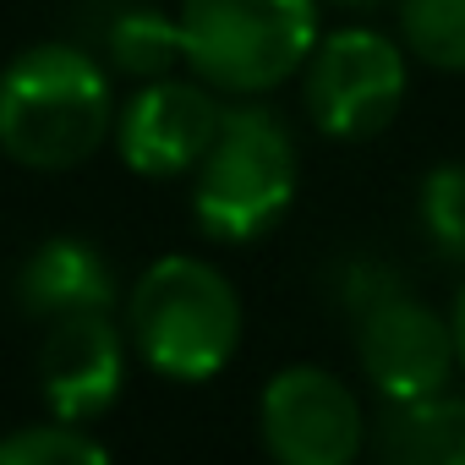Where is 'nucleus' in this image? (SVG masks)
I'll return each mask as SVG.
<instances>
[{"mask_svg":"<svg viewBox=\"0 0 465 465\" xmlns=\"http://www.w3.org/2000/svg\"><path fill=\"white\" fill-rule=\"evenodd\" d=\"M302 99L323 137H378L405 104V50L378 28H334L302 66Z\"/></svg>","mask_w":465,"mask_h":465,"instance_id":"6","label":"nucleus"},{"mask_svg":"<svg viewBox=\"0 0 465 465\" xmlns=\"http://www.w3.org/2000/svg\"><path fill=\"white\" fill-rule=\"evenodd\" d=\"M449 323H454V356H460V372H465V285H460V296L449 307Z\"/></svg>","mask_w":465,"mask_h":465,"instance_id":"16","label":"nucleus"},{"mask_svg":"<svg viewBox=\"0 0 465 465\" xmlns=\"http://www.w3.org/2000/svg\"><path fill=\"white\" fill-rule=\"evenodd\" d=\"M334 6H356V12H367V6H389V0H334Z\"/></svg>","mask_w":465,"mask_h":465,"instance_id":"17","label":"nucleus"},{"mask_svg":"<svg viewBox=\"0 0 465 465\" xmlns=\"http://www.w3.org/2000/svg\"><path fill=\"white\" fill-rule=\"evenodd\" d=\"M126 334L170 383H208L242 351V296L213 263L170 252L126 291Z\"/></svg>","mask_w":465,"mask_h":465,"instance_id":"2","label":"nucleus"},{"mask_svg":"<svg viewBox=\"0 0 465 465\" xmlns=\"http://www.w3.org/2000/svg\"><path fill=\"white\" fill-rule=\"evenodd\" d=\"M421 230L438 258L465 263V164H438L421 181Z\"/></svg>","mask_w":465,"mask_h":465,"instance_id":"15","label":"nucleus"},{"mask_svg":"<svg viewBox=\"0 0 465 465\" xmlns=\"http://www.w3.org/2000/svg\"><path fill=\"white\" fill-rule=\"evenodd\" d=\"M219 88H208L203 77H153L143 83L126 110L115 115V148L126 159V170L148 175V181H175L192 175L224 121V104L213 99Z\"/></svg>","mask_w":465,"mask_h":465,"instance_id":"8","label":"nucleus"},{"mask_svg":"<svg viewBox=\"0 0 465 465\" xmlns=\"http://www.w3.org/2000/svg\"><path fill=\"white\" fill-rule=\"evenodd\" d=\"M372 449L389 465H465V394L432 389L411 400H383L372 421Z\"/></svg>","mask_w":465,"mask_h":465,"instance_id":"11","label":"nucleus"},{"mask_svg":"<svg viewBox=\"0 0 465 465\" xmlns=\"http://www.w3.org/2000/svg\"><path fill=\"white\" fill-rule=\"evenodd\" d=\"M110 61L121 77L132 83H153V77H170L175 61H186V45H181V17H164V12H148V6H132L110 23Z\"/></svg>","mask_w":465,"mask_h":465,"instance_id":"12","label":"nucleus"},{"mask_svg":"<svg viewBox=\"0 0 465 465\" xmlns=\"http://www.w3.org/2000/svg\"><path fill=\"white\" fill-rule=\"evenodd\" d=\"M186 72L219 94L258 99L318 50V0H181Z\"/></svg>","mask_w":465,"mask_h":465,"instance_id":"4","label":"nucleus"},{"mask_svg":"<svg viewBox=\"0 0 465 465\" xmlns=\"http://www.w3.org/2000/svg\"><path fill=\"white\" fill-rule=\"evenodd\" d=\"M296 137L263 104L224 110L203 164L192 170V219L213 242H258L296 203Z\"/></svg>","mask_w":465,"mask_h":465,"instance_id":"3","label":"nucleus"},{"mask_svg":"<svg viewBox=\"0 0 465 465\" xmlns=\"http://www.w3.org/2000/svg\"><path fill=\"white\" fill-rule=\"evenodd\" d=\"M126 340L110 312H72L45 323L39 340V394L61 421H94L121 400L126 383Z\"/></svg>","mask_w":465,"mask_h":465,"instance_id":"9","label":"nucleus"},{"mask_svg":"<svg viewBox=\"0 0 465 465\" xmlns=\"http://www.w3.org/2000/svg\"><path fill=\"white\" fill-rule=\"evenodd\" d=\"M345 307L356 312V361L383 400H411L449 389L460 372L454 323L416 302L394 274L356 263L345 280Z\"/></svg>","mask_w":465,"mask_h":465,"instance_id":"5","label":"nucleus"},{"mask_svg":"<svg viewBox=\"0 0 465 465\" xmlns=\"http://www.w3.org/2000/svg\"><path fill=\"white\" fill-rule=\"evenodd\" d=\"M115 132L110 72L77 45H28L0 72V153L23 170H77Z\"/></svg>","mask_w":465,"mask_h":465,"instance_id":"1","label":"nucleus"},{"mask_svg":"<svg viewBox=\"0 0 465 465\" xmlns=\"http://www.w3.org/2000/svg\"><path fill=\"white\" fill-rule=\"evenodd\" d=\"M12 296H17V312H28L39 323L72 318V312H110L115 307V274L94 242L50 236L23 258Z\"/></svg>","mask_w":465,"mask_h":465,"instance_id":"10","label":"nucleus"},{"mask_svg":"<svg viewBox=\"0 0 465 465\" xmlns=\"http://www.w3.org/2000/svg\"><path fill=\"white\" fill-rule=\"evenodd\" d=\"M400 39L438 72H465V0H400Z\"/></svg>","mask_w":465,"mask_h":465,"instance_id":"13","label":"nucleus"},{"mask_svg":"<svg viewBox=\"0 0 465 465\" xmlns=\"http://www.w3.org/2000/svg\"><path fill=\"white\" fill-rule=\"evenodd\" d=\"M258 432L280 465H351L367 449L372 421L345 378L296 361L269 378L258 400Z\"/></svg>","mask_w":465,"mask_h":465,"instance_id":"7","label":"nucleus"},{"mask_svg":"<svg viewBox=\"0 0 465 465\" xmlns=\"http://www.w3.org/2000/svg\"><path fill=\"white\" fill-rule=\"evenodd\" d=\"M104 443L83 432V421H34L0 438V465H99Z\"/></svg>","mask_w":465,"mask_h":465,"instance_id":"14","label":"nucleus"}]
</instances>
